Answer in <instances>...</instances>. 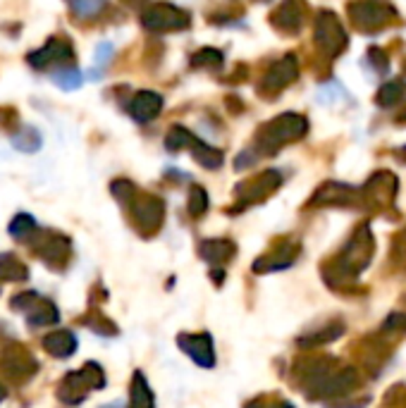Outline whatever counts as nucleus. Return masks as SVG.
I'll return each instance as SVG.
<instances>
[{
    "label": "nucleus",
    "mask_w": 406,
    "mask_h": 408,
    "mask_svg": "<svg viewBox=\"0 0 406 408\" xmlns=\"http://www.w3.org/2000/svg\"><path fill=\"white\" fill-rule=\"evenodd\" d=\"M349 15H352V22L359 29L364 31H373L385 27L387 22L395 17V10L387 8L383 3H373V0H361V3H354L349 8Z\"/></svg>",
    "instance_id": "nucleus-1"
},
{
    "label": "nucleus",
    "mask_w": 406,
    "mask_h": 408,
    "mask_svg": "<svg viewBox=\"0 0 406 408\" xmlns=\"http://www.w3.org/2000/svg\"><path fill=\"white\" fill-rule=\"evenodd\" d=\"M316 41L325 53L337 55L340 50H345L347 46V34L342 29L340 20L333 15V12H323L316 22Z\"/></svg>",
    "instance_id": "nucleus-2"
},
{
    "label": "nucleus",
    "mask_w": 406,
    "mask_h": 408,
    "mask_svg": "<svg viewBox=\"0 0 406 408\" xmlns=\"http://www.w3.org/2000/svg\"><path fill=\"white\" fill-rule=\"evenodd\" d=\"M304 131H306V120L299 115H282L268 127V134H270L275 141L297 139V136H301Z\"/></svg>",
    "instance_id": "nucleus-3"
},
{
    "label": "nucleus",
    "mask_w": 406,
    "mask_h": 408,
    "mask_svg": "<svg viewBox=\"0 0 406 408\" xmlns=\"http://www.w3.org/2000/svg\"><path fill=\"white\" fill-rule=\"evenodd\" d=\"M297 77V62L294 58H285L282 62H277V65L273 67L270 74H268L265 84L273 86V89H282V86L289 84L292 79Z\"/></svg>",
    "instance_id": "nucleus-4"
},
{
    "label": "nucleus",
    "mask_w": 406,
    "mask_h": 408,
    "mask_svg": "<svg viewBox=\"0 0 406 408\" xmlns=\"http://www.w3.org/2000/svg\"><path fill=\"white\" fill-rule=\"evenodd\" d=\"M275 22H277V27L287 31H294L301 27V8H299L297 0H287L282 8L277 10V15H275Z\"/></svg>",
    "instance_id": "nucleus-5"
},
{
    "label": "nucleus",
    "mask_w": 406,
    "mask_h": 408,
    "mask_svg": "<svg viewBox=\"0 0 406 408\" xmlns=\"http://www.w3.org/2000/svg\"><path fill=\"white\" fill-rule=\"evenodd\" d=\"M404 93H406V86L402 84V81H390V84H385L383 89L378 91L376 100H378L380 108H395V105L402 103Z\"/></svg>",
    "instance_id": "nucleus-6"
},
{
    "label": "nucleus",
    "mask_w": 406,
    "mask_h": 408,
    "mask_svg": "<svg viewBox=\"0 0 406 408\" xmlns=\"http://www.w3.org/2000/svg\"><path fill=\"white\" fill-rule=\"evenodd\" d=\"M158 108H160V96L155 93H139L134 100V117L139 120H148V117L158 115Z\"/></svg>",
    "instance_id": "nucleus-7"
},
{
    "label": "nucleus",
    "mask_w": 406,
    "mask_h": 408,
    "mask_svg": "<svg viewBox=\"0 0 406 408\" xmlns=\"http://www.w3.org/2000/svg\"><path fill=\"white\" fill-rule=\"evenodd\" d=\"M53 81L62 89H77L81 84V74L77 70H70V67H60L58 72H53Z\"/></svg>",
    "instance_id": "nucleus-8"
},
{
    "label": "nucleus",
    "mask_w": 406,
    "mask_h": 408,
    "mask_svg": "<svg viewBox=\"0 0 406 408\" xmlns=\"http://www.w3.org/2000/svg\"><path fill=\"white\" fill-rule=\"evenodd\" d=\"M103 5H105V0H72L74 12H77L79 17H84V20L98 15V12L103 10Z\"/></svg>",
    "instance_id": "nucleus-9"
},
{
    "label": "nucleus",
    "mask_w": 406,
    "mask_h": 408,
    "mask_svg": "<svg viewBox=\"0 0 406 408\" xmlns=\"http://www.w3.org/2000/svg\"><path fill=\"white\" fill-rule=\"evenodd\" d=\"M368 60H371V65L376 67L378 74H387V72H390V62H387L385 53L380 48H371V50H368Z\"/></svg>",
    "instance_id": "nucleus-10"
},
{
    "label": "nucleus",
    "mask_w": 406,
    "mask_h": 408,
    "mask_svg": "<svg viewBox=\"0 0 406 408\" xmlns=\"http://www.w3.org/2000/svg\"><path fill=\"white\" fill-rule=\"evenodd\" d=\"M340 86L337 84H328V86H323L321 91H318V100H321V103H333V100H337L340 98Z\"/></svg>",
    "instance_id": "nucleus-11"
},
{
    "label": "nucleus",
    "mask_w": 406,
    "mask_h": 408,
    "mask_svg": "<svg viewBox=\"0 0 406 408\" xmlns=\"http://www.w3.org/2000/svg\"><path fill=\"white\" fill-rule=\"evenodd\" d=\"M110 53H112L110 43H101V46L96 48V62H98V65H105V62L110 60Z\"/></svg>",
    "instance_id": "nucleus-12"
},
{
    "label": "nucleus",
    "mask_w": 406,
    "mask_h": 408,
    "mask_svg": "<svg viewBox=\"0 0 406 408\" xmlns=\"http://www.w3.org/2000/svg\"><path fill=\"white\" fill-rule=\"evenodd\" d=\"M402 155H404V158H406V146L402 148Z\"/></svg>",
    "instance_id": "nucleus-13"
},
{
    "label": "nucleus",
    "mask_w": 406,
    "mask_h": 408,
    "mask_svg": "<svg viewBox=\"0 0 406 408\" xmlns=\"http://www.w3.org/2000/svg\"><path fill=\"white\" fill-rule=\"evenodd\" d=\"M404 70H406V65H404Z\"/></svg>",
    "instance_id": "nucleus-14"
}]
</instances>
